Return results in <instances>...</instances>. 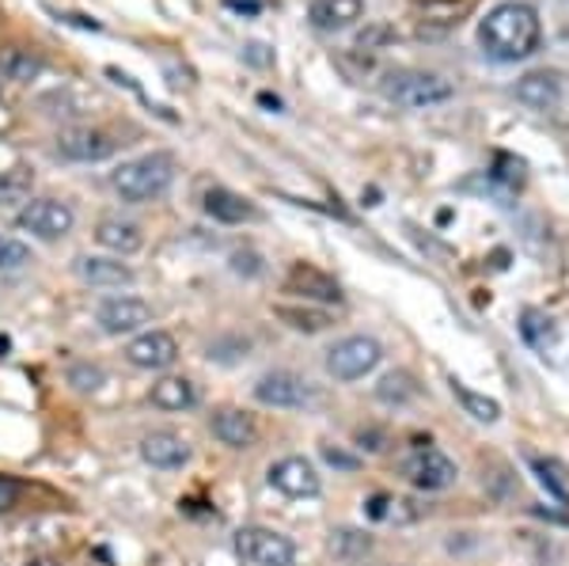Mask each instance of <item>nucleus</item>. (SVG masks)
Here are the masks:
<instances>
[{
    "mask_svg": "<svg viewBox=\"0 0 569 566\" xmlns=\"http://www.w3.org/2000/svg\"><path fill=\"white\" fill-rule=\"evenodd\" d=\"M388 509H391L388 495H372L369 498V517H372V522H388Z\"/></svg>",
    "mask_w": 569,
    "mask_h": 566,
    "instance_id": "f704fd0d",
    "label": "nucleus"
},
{
    "mask_svg": "<svg viewBox=\"0 0 569 566\" xmlns=\"http://www.w3.org/2000/svg\"><path fill=\"white\" fill-rule=\"evenodd\" d=\"M254 399L266 407H281V410H297V407H308L311 399H316V391L305 377H297V373H266V377L254 385Z\"/></svg>",
    "mask_w": 569,
    "mask_h": 566,
    "instance_id": "6e6552de",
    "label": "nucleus"
},
{
    "mask_svg": "<svg viewBox=\"0 0 569 566\" xmlns=\"http://www.w3.org/2000/svg\"><path fill=\"white\" fill-rule=\"evenodd\" d=\"M77 274L88 281V286H103V289H114V286H130L133 281V270L118 259H99V255H84L77 259Z\"/></svg>",
    "mask_w": 569,
    "mask_h": 566,
    "instance_id": "a211bd4d",
    "label": "nucleus"
},
{
    "mask_svg": "<svg viewBox=\"0 0 569 566\" xmlns=\"http://www.w3.org/2000/svg\"><path fill=\"white\" fill-rule=\"evenodd\" d=\"M323 460L335 464V468H342V471H357V468H361V460H357V456L335 449V445H323Z\"/></svg>",
    "mask_w": 569,
    "mask_h": 566,
    "instance_id": "473e14b6",
    "label": "nucleus"
},
{
    "mask_svg": "<svg viewBox=\"0 0 569 566\" xmlns=\"http://www.w3.org/2000/svg\"><path fill=\"white\" fill-rule=\"evenodd\" d=\"M16 498H20V483L8 479V476H0V514H4V509H12Z\"/></svg>",
    "mask_w": 569,
    "mask_h": 566,
    "instance_id": "72a5a7b5",
    "label": "nucleus"
},
{
    "mask_svg": "<svg viewBox=\"0 0 569 566\" xmlns=\"http://www.w3.org/2000/svg\"><path fill=\"white\" fill-rule=\"evenodd\" d=\"M206 214L213 217L220 225H243V221H254V206L240 198L236 190H224V187H213L206 195Z\"/></svg>",
    "mask_w": 569,
    "mask_h": 566,
    "instance_id": "6ab92c4d",
    "label": "nucleus"
},
{
    "mask_svg": "<svg viewBox=\"0 0 569 566\" xmlns=\"http://www.w3.org/2000/svg\"><path fill=\"white\" fill-rule=\"evenodd\" d=\"M539 12L520 0H505V4L490 8L486 20L479 23V42L493 61H525L539 46Z\"/></svg>",
    "mask_w": 569,
    "mask_h": 566,
    "instance_id": "f257e3e1",
    "label": "nucleus"
},
{
    "mask_svg": "<svg viewBox=\"0 0 569 566\" xmlns=\"http://www.w3.org/2000/svg\"><path fill=\"white\" fill-rule=\"evenodd\" d=\"M27 566H61V563L53 559V555H31V559H27Z\"/></svg>",
    "mask_w": 569,
    "mask_h": 566,
    "instance_id": "4c0bfd02",
    "label": "nucleus"
},
{
    "mask_svg": "<svg viewBox=\"0 0 569 566\" xmlns=\"http://www.w3.org/2000/svg\"><path fill=\"white\" fill-rule=\"evenodd\" d=\"M330 552L342 563H361L372 552V540L357 528H338V533H330Z\"/></svg>",
    "mask_w": 569,
    "mask_h": 566,
    "instance_id": "a878e982",
    "label": "nucleus"
},
{
    "mask_svg": "<svg viewBox=\"0 0 569 566\" xmlns=\"http://www.w3.org/2000/svg\"><path fill=\"white\" fill-rule=\"evenodd\" d=\"M152 404L160 410H190L198 404V388L187 377H163L152 385Z\"/></svg>",
    "mask_w": 569,
    "mask_h": 566,
    "instance_id": "412c9836",
    "label": "nucleus"
},
{
    "mask_svg": "<svg viewBox=\"0 0 569 566\" xmlns=\"http://www.w3.org/2000/svg\"><path fill=\"white\" fill-rule=\"evenodd\" d=\"M383 96L399 107H410V111H421V107H433L452 99V85L437 72H421V69H399L388 72L383 80Z\"/></svg>",
    "mask_w": 569,
    "mask_h": 566,
    "instance_id": "7ed1b4c3",
    "label": "nucleus"
},
{
    "mask_svg": "<svg viewBox=\"0 0 569 566\" xmlns=\"http://www.w3.org/2000/svg\"><path fill=\"white\" fill-rule=\"evenodd\" d=\"M42 72V58H34L31 50H0V77L4 80H34Z\"/></svg>",
    "mask_w": 569,
    "mask_h": 566,
    "instance_id": "5701e85b",
    "label": "nucleus"
},
{
    "mask_svg": "<svg viewBox=\"0 0 569 566\" xmlns=\"http://www.w3.org/2000/svg\"><path fill=\"white\" fill-rule=\"evenodd\" d=\"M520 335H525L528 346H536L539 354H547L550 346H555V319L543 316L539 308H528V312L520 316Z\"/></svg>",
    "mask_w": 569,
    "mask_h": 566,
    "instance_id": "393cba45",
    "label": "nucleus"
},
{
    "mask_svg": "<svg viewBox=\"0 0 569 566\" xmlns=\"http://www.w3.org/2000/svg\"><path fill=\"white\" fill-rule=\"evenodd\" d=\"M270 483L289 498H316L319 495V471L316 464L305 456H281L278 464H270Z\"/></svg>",
    "mask_w": 569,
    "mask_h": 566,
    "instance_id": "1a4fd4ad",
    "label": "nucleus"
},
{
    "mask_svg": "<svg viewBox=\"0 0 569 566\" xmlns=\"http://www.w3.org/2000/svg\"><path fill=\"white\" fill-rule=\"evenodd\" d=\"M4 350H8V339H0V358H4Z\"/></svg>",
    "mask_w": 569,
    "mask_h": 566,
    "instance_id": "58836bf2",
    "label": "nucleus"
},
{
    "mask_svg": "<svg viewBox=\"0 0 569 566\" xmlns=\"http://www.w3.org/2000/svg\"><path fill=\"white\" fill-rule=\"evenodd\" d=\"M118 149V141L103 130H91V126H84V130H69L58 137V152L69 160H107L110 152Z\"/></svg>",
    "mask_w": 569,
    "mask_h": 566,
    "instance_id": "4468645a",
    "label": "nucleus"
},
{
    "mask_svg": "<svg viewBox=\"0 0 569 566\" xmlns=\"http://www.w3.org/2000/svg\"><path fill=\"white\" fill-rule=\"evenodd\" d=\"M278 312V319H284V324L292 327V331H323V327H330V312H323V308H292V305H278L273 308Z\"/></svg>",
    "mask_w": 569,
    "mask_h": 566,
    "instance_id": "cd10ccee",
    "label": "nucleus"
},
{
    "mask_svg": "<svg viewBox=\"0 0 569 566\" xmlns=\"http://www.w3.org/2000/svg\"><path fill=\"white\" fill-rule=\"evenodd\" d=\"M232 544L251 566H292L297 563V544H292L289 536L273 533V528H262V525L240 528Z\"/></svg>",
    "mask_w": 569,
    "mask_h": 566,
    "instance_id": "20e7f679",
    "label": "nucleus"
},
{
    "mask_svg": "<svg viewBox=\"0 0 569 566\" xmlns=\"http://www.w3.org/2000/svg\"><path fill=\"white\" fill-rule=\"evenodd\" d=\"M96 240L103 244L107 251H114V255H133L144 244V236H141V228H137L133 221H122V217H103V221L96 225Z\"/></svg>",
    "mask_w": 569,
    "mask_h": 566,
    "instance_id": "aec40b11",
    "label": "nucleus"
},
{
    "mask_svg": "<svg viewBox=\"0 0 569 566\" xmlns=\"http://www.w3.org/2000/svg\"><path fill=\"white\" fill-rule=\"evenodd\" d=\"M72 221H77V214L66 202H58V198H34L16 217V225L23 232H34L39 240H61L66 232H72Z\"/></svg>",
    "mask_w": 569,
    "mask_h": 566,
    "instance_id": "0eeeda50",
    "label": "nucleus"
},
{
    "mask_svg": "<svg viewBox=\"0 0 569 566\" xmlns=\"http://www.w3.org/2000/svg\"><path fill=\"white\" fill-rule=\"evenodd\" d=\"M96 319L107 335H133L152 324V305H144L137 297H110L99 305Z\"/></svg>",
    "mask_w": 569,
    "mask_h": 566,
    "instance_id": "9d476101",
    "label": "nucleus"
},
{
    "mask_svg": "<svg viewBox=\"0 0 569 566\" xmlns=\"http://www.w3.org/2000/svg\"><path fill=\"white\" fill-rule=\"evenodd\" d=\"M103 369L99 365H72L69 369V385H77L80 391H99L103 388Z\"/></svg>",
    "mask_w": 569,
    "mask_h": 566,
    "instance_id": "7c9ffc66",
    "label": "nucleus"
},
{
    "mask_svg": "<svg viewBox=\"0 0 569 566\" xmlns=\"http://www.w3.org/2000/svg\"><path fill=\"white\" fill-rule=\"evenodd\" d=\"M141 456H144V464H152V468L171 471L190 460V445L171 430H156L141 441Z\"/></svg>",
    "mask_w": 569,
    "mask_h": 566,
    "instance_id": "2eb2a0df",
    "label": "nucleus"
},
{
    "mask_svg": "<svg viewBox=\"0 0 569 566\" xmlns=\"http://www.w3.org/2000/svg\"><path fill=\"white\" fill-rule=\"evenodd\" d=\"M493 163H498V168H493V179H498L505 190L525 182V160H512V157H505V152H498Z\"/></svg>",
    "mask_w": 569,
    "mask_h": 566,
    "instance_id": "c756f323",
    "label": "nucleus"
},
{
    "mask_svg": "<svg viewBox=\"0 0 569 566\" xmlns=\"http://www.w3.org/2000/svg\"><path fill=\"white\" fill-rule=\"evenodd\" d=\"M357 441H361L369 453H380L383 449V434L380 430H361V434H357Z\"/></svg>",
    "mask_w": 569,
    "mask_h": 566,
    "instance_id": "c9c22d12",
    "label": "nucleus"
},
{
    "mask_svg": "<svg viewBox=\"0 0 569 566\" xmlns=\"http://www.w3.org/2000/svg\"><path fill=\"white\" fill-rule=\"evenodd\" d=\"M448 385H452V396L460 399L463 404V410L471 418H479V423H498L501 418V407H498V399H490V396H479V391H471V388H463L460 380H448Z\"/></svg>",
    "mask_w": 569,
    "mask_h": 566,
    "instance_id": "bb28decb",
    "label": "nucleus"
},
{
    "mask_svg": "<svg viewBox=\"0 0 569 566\" xmlns=\"http://www.w3.org/2000/svg\"><path fill=\"white\" fill-rule=\"evenodd\" d=\"M31 262V248L12 236H0V270H23Z\"/></svg>",
    "mask_w": 569,
    "mask_h": 566,
    "instance_id": "c85d7f7f",
    "label": "nucleus"
},
{
    "mask_svg": "<svg viewBox=\"0 0 569 566\" xmlns=\"http://www.w3.org/2000/svg\"><path fill=\"white\" fill-rule=\"evenodd\" d=\"M284 289L305 300H319V305H338L342 300V286H338L330 274L308 267V262H297V267L289 270V278H284Z\"/></svg>",
    "mask_w": 569,
    "mask_h": 566,
    "instance_id": "f8f14e48",
    "label": "nucleus"
},
{
    "mask_svg": "<svg viewBox=\"0 0 569 566\" xmlns=\"http://www.w3.org/2000/svg\"><path fill=\"white\" fill-rule=\"evenodd\" d=\"M308 16L319 31H346L365 20V0H311Z\"/></svg>",
    "mask_w": 569,
    "mask_h": 566,
    "instance_id": "dca6fc26",
    "label": "nucleus"
},
{
    "mask_svg": "<svg viewBox=\"0 0 569 566\" xmlns=\"http://www.w3.org/2000/svg\"><path fill=\"white\" fill-rule=\"evenodd\" d=\"M209 426H213L217 441L228 445V449H251V445L259 441V426H254V418L240 407H220Z\"/></svg>",
    "mask_w": 569,
    "mask_h": 566,
    "instance_id": "ddd939ff",
    "label": "nucleus"
},
{
    "mask_svg": "<svg viewBox=\"0 0 569 566\" xmlns=\"http://www.w3.org/2000/svg\"><path fill=\"white\" fill-rule=\"evenodd\" d=\"M266 46H259V42H251V46H247V58H251V61H259V66H266V61H270V58H266Z\"/></svg>",
    "mask_w": 569,
    "mask_h": 566,
    "instance_id": "e433bc0d",
    "label": "nucleus"
},
{
    "mask_svg": "<svg viewBox=\"0 0 569 566\" xmlns=\"http://www.w3.org/2000/svg\"><path fill=\"white\" fill-rule=\"evenodd\" d=\"M517 99L531 111H555L558 99H562V80L555 72H528L517 85Z\"/></svg>",
    "mask_w": 569,
    "mask_h": 566,
    "instance_id": "f3484780",
    "label": "nucleus"
},
{
    "mask_svg": "<svg viewBox=\"0 0 569 566\" xmlns=\"http://www.w3.org/2000/svg\"><path fill=\"white\" fill-rule=\"evenodd\" d=\"M376 399H380V404H391V407L410 404V399H418L415 377H410V373H402V369L388 373V377H383L380 385H376Z\"/></svg>",
    "mask_w": 569,
    "mask_h": 566,
    "instance_id": "b1692460",
    "label": "nucleus"
},
{
    "mask_svg": "<svg viewBox=\"0 0 569 566\" xmlns=\"http://www.w3.org/2000/svg\"><path fill=\"white\" fill-rule=\"evenodd\" d=\"M27 187H31V176H27L23 168H16V176H8L4 182H0V202H8V198H20Z\"/></svg>",
    "mask_w": 569,
    "mask_h": 566,
    "instance_id": "2f4dec72",
    "label": "nucleus"
},
{
    "mask_svg": "<svg viewBox=\"0 0 569 566\" xmlns=\"http://www.w3.org/2000/svg\"><path fill=\"white\" fill-rule=\"evenodd\" d=\"M402 476L415 483L418 490H445V487H452V483H456L460 468H456L452 456H445V453L433 449V445L426 441V445H418L407 460H402Z\"/></svg>",
    "mask_w": 569,
    "mask_h": 566,
    "instance_id": "423d86ee",
    "label": "nucleus"
},
{
    "mask_svg": "<svg viewBox=\"0 0 569 566\" xmlns=\"http://www.w3.org/2000/svg\"><path fill=\"white\" fill-rule=\"evenodd\" d=\"M176 179V160L168 152H149V157L126 160L122 168L110 176V187L126 198V202H152Z\"/></svg>",
    "mask_w": 569,
    "mask_h": 566,
    "instance_id": "f03ea898",
    "label": "nucleus"
},
{
    "mask_svg": "<svg viewBox=\"0 0 569 566\" xmlns=\"http://www.w3.org/2000/svg\"><path fill=\"white\" fill-rule=\"evenodd\" d=\"M383 358V346L369 339V335H350V339L335 342L327 350V373L335 380H361L372 373Z\"/></svg>",
    "mask_w": 569,
    "mask_h": 566,
    "instance_id": "39448f33",
    "label": "nucleus"
},
{
    "mask_svg": "<svg viewBox=\"0 0 569 566\" xmlns=\"http://www.w3.org/2000/svg\"><path fill=\"white\" fill-rule=\"evenodd\" d=\"M531 468H536V476L547 487L550 498L569 502V471L562 460H555V456H531Z\"/></svg>",
    "mask_w": 569,
    "mask_h": 566,
    "instance_id": "4be33fe9",
    "label": "nucleus"
},
{
    "mask_svg": "<svg viewBox=\"0 0 569 566\" xmlns=\"http://www.w3.org/2000/svg\"><path fill=\"white\" fill-rule=\"evenodd\" d=\"M126 358H130V365H137V369H168V365H176L179 358V342L171 339L168 331H144L141 339H133L130 346H126Z\"/></svg>",
    "mask_w": 569,
    "mask_h": 566,
    "instance_id": "9b49d317",
    "label": "nucleus"
},
{
    "mask_svg": "<svg viewBox=\"0 0 569 566\" xmlns=\"http://www.w3.org/2000/svg\"><path fill=\"white\" fill-rule=\"evenodd\" d=\"M445 4H456V0H445Z\"/></svg>",
    "mask_w": 569,
    "mask_h": 566,
    "instance_id": "ea45409f",
    "label": "nucleus"
}]
</instances>
